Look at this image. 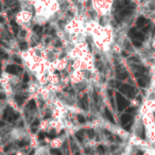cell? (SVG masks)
Returning a JSON list of instances; mask_svg holds the SVG:
<instances>
[{
    "label": "cell",
    "instance_id": "f1b7e54d",
    "mask_svg": "<svg viewBox=\"0 0 155 155\" xmlns=\"http://www.w3.org/2000/svg\"><path fill=\"white\" fill-rule=\"evenodd\" d=\"M135 110H136L135 107H129V108H127V114H130V113L135 112Z\"/></svg>",
    "mask_w": 155,
    "mask_h": 155
},
{
    "label": "cell",
    "instance_id": "ba28073f",
    "mask_svg": "<svg viewBox=\"0 0 155 155\" xmlns=\"http://www.w3.org/2000/svg\"><path fill=\"white\" fill-rule=\"evenodd\" d=\"M80 103H81V107H82L83 110H86L87 108H88V97H87V95L83 96Z\"/></svg>",
    "mask_w": 155,
    "mask_h": 155
},
{
    "label": "cell",
    "instance_id": "7402d4cb",
    "mask_svg": "<svg viewBox=\"0 0 155 155\" xmlns=\"http://www.w3.org/2000/svg\"><path fill=\"white\" fill-rule=\"evenodd\" d=\"M78 120H79V122L80 123H85V118L84 116H82V115H78Z\"/></svg>",
    "mask_w": 155,
    "mask_h": 155
},
{
    "label": "cell",
    "instance_id": "7dc6e473",
    "mask_svg": "<svg viewBox=\"0 0 155 155\" xmlns=\"http://www.w3.org/2000/svg\"><path fill=\"white\" fill-rule=\"evenodd\" d=\"M0 73H1V68H0Z\"/></svg>",
    "mask_w": 155,
    "mask_h": 155
},
{
    "label": "cell",
    "instance_id": "e575fe53",
    "mask_svg": "<svg viewBox=\"0 0 155 155\" xmlns=\"http://www.w3.org/2000/svg\"><path fill=\"white\" fill-rule=\"evenodd\" d=\"M107 93H108V96H110V97L112 98V97H113V91H110H110H108Z\"/></svg>",
    "mask_w": 155,
    "mask_h": 155
},
{
    "label": "cell",
    "instance_id": "7c38bea8",
    "mask_svg": "<svg viewBox=\"0 0 155 155\" xmlns=\"http://www.w3.org/2000/svg\"><path fill=\"white\" fill-rule=\"evenodd\" d=\"M25 100H26V97H25V96H19V95L15 96V101L17 102L19 105H21V104L24 103Z\"/></svg>",
    "mask_w": 155,
    "mask_h": 155
},
{
    "label": "cell",
    "instance_id": "ab89813d",
    "mask_svg": "<svg viewBox=\"0 0 155 155\" xmlns=\"http://www.w3.org/2000/svg\"><path fill=\"white\" fill-rule=\"evenodd\" d=\"M85 152H86V153H89V152H91V150H89V149H85Z\"/></svg>",
    "mask_w": 155,
    "mask_h": 155
},
{
    "label": "cell",
    "instance_id": "277c9868",
    "mask_svg": "<svg viewBox=\"0 0 155 155\" xmlns=\"http://www.w3.org/2000/svg\"><path fill=\"white\" fill-rule=\"evenodd\" d=\"M129 35L131 37H133L134 39H137V41H144V35L140 32H137V30H136L135 28H132L131 30L129 31Z\"/></svg>",
    "mask_w": 155,
    "mask_h": 155
},
{
    "label": "cell",
    "instance_id": "4dcf8cb0",
    "mask_svg": "<svg viewBox=\"0 0 155 155\" xmlns=\"http://www.w3.org/2000/svg\"><path fill=\"white\" fill-rule=\"evenodd\" d=\"M104 134H105V135H107V136H110V137L112 136V134H110V132L107 131V130H104Z\"/></svg>",
    "mask_w": 155,
    "mask_h": 155
},
{
    "label": "cell",
    "instance_id": "e0dca14e",
    "mask_svg": "<svg viewBox=\"0 0 155 155\" xmlns=\"http://www.w3.org/2000/svg\"><path fill=\"white\" fill-rule=\"evenodd\" d=\"M50 153H51L52 155H62L61 151L58 150V149H51V150H50Z\"/></svg>",
    "mask_w": 155,
    "mask_h": 155
},
{
    "label": "cell",
    "instance_id": "4316f807",
    "mask_svg": "<svg viewBox=\"0 0 155 155\" xmlns=\"http://www.w3.org/2000/svg\"><path fill=\"white\" fill-rule=\"evenodd\" d=\"M149 29H150V26H149V25H148V26H146V27L143 26V28H142V32H144V33L148 32Z\"/></svg>",
    "mask_w": 155,
    "mask_h": 155
},
{
    "label": "cell",
    "instance_id": "2e32d148",
    "mask_svg": "<svg viewBox=\"0 0 155 155\" xmlns=\"http://www.w3.org/2000/svg\"><path fill=\"white\" fill-rule=\"evenodd\" d=\"M29 144V141H27V140H21V141L18 142V147L19 148H24V147L28 146Z\"/></svg>",
    "mask_w": 155,
    "mask_h": 155
},
{
    "label": "cell",
    "instance_id": "484cf974",
    "mask_svg": "<svg viewBox=\"0 0 155 155\" xmlns=\"http://www.w3.org/2000/svg\"><path fill=\"white\" fill-rule=\"evenodd\" d=\"M96 66H97L98 68H99V70H100V71H102V70H103V66H102V64H101V63H99V62H98V63H96Z\"/></svg>",
    "mask_w": 155,
    "mask_h": 155
},
{
    "label": "cell",
    "instance_id": "cb8c5ba5",
    "mask_svg": "<svg viewBox=\"0 0 155 155\" xmlns=\"http://www.w3.org/2000/svg\"><path fill=\"white\" fill-rule=\"evenodd\" d=\"M97 149H98V151H99V152L101 153V154H103V153H105V148H104L103 146H99Z\"/></svg>",
    "mask_w": 155,
    "mask_h": 155
},
{
    "label": "cell",
    "instance_id": "5b68a950",
    "mask_svg": "<svg viewBox=\"0 0 155 155\" xmlns=\"http://www.w3.org/2000/svg\"><path fill=\"white\" fill-rule=\"evenodd\" d=\"M5 70H7V72L11 73V74H17L19 71L22 70V68L20 66H16V65H8Z\"/></svg>",
    "mask_w": 155,
    "mask_h": 155
},
{
    "label": "cell",
    "instance_id": "7a4b0ae2",
    "mask_svg": "<svg viewBox=\"0 0 155 155\" xmlns=\"http://www.w3.org/2000/svg\"><path fill=\"white\" fill-rule=\"evenodd\" d=\"M116 100H117V107H118L119 112H122V110H124V108H127V105H129V101L123 97L121 93L116 94Z\"/></svg>",
    "mask_w": 155,
    "mask_h": 155
},
{
    "label": "cell",
    "instance_id": "d6a6232c",
    "mask_svg": "<svg viewBox=\"0 0 155 155\" xmlns=\"http://www.w3.org/2000/svg\"><path fill=\"white\" fill-rule=\"evenodd\" d=\"M5 98V94H0V100H3Z\"/></svg>",
    "mask_w": 155,
    "mask_h": 155
},
{
    "label": "cell",
    "instance_id": "836d02e7",
    "mask_svg": "<svg viewBox=\"0 0 155 155\" xmlns=\"http://www.w3.org/2000/svg\"><path fill=\"white\" fill-rule=\"evenodd\" d=\"M94 98H95V101H98V96L96 95V91H94Z\"/></svg>",
    "mask_w": 155,
    "mask_h": 155
},
{
    "label": "cell",
    "instance_id": "4fadbf2b",
    "mask_svg": "<svg viewBox=\"0 0 155 155\" xmlns=\"http://www.w3.org/2000/svg\"><path fill=\"white\" fill-rule=\"evenodd\" d=\"M39 125V120H35L34 122L32 123V125H31V129H32V132L33 133H35L36 132V129H37V127Z\"/></svg>",
    "mask_w": 155,
    "mask_h": 155
},
{
    "label": "cell",
    "instance_id": "d4e9b609",
    "mask_svg": "<svg viewBox=\"0 0 155 155\" xmlns=\"http://www.w3.org/2000/svg\"><path fill=\"white\" fill-rule=\"evenodd\" d=\"M130 62H136V63H139V58H136V56H132V58H129Z\"/></svg>",
    "mask_w": 155,
    "mask_h": 155
},
{
    "label": "cell",
    "instance_id": "30bf717a",
    "mask_svg": "<svg viewBox=\"0 0 155 155\" xmlns=\"http://www.w3.org/2000/svg\"><path fill=\"white\" fill-rule=\"evenodd\" d=\"M147 83H148V79H147L146 77H140L139 79H138V85L141 87H144L147 85Z\"/></svg>",
    "mask_w": 155,
    "mask_h": 155
},
{
    "label": "cell",
    "instance_id": "1f68e13d",
    "mask_svg": "<svg viewBox=\"0 0 155 155\" xmlns=\"http://www.w3.org/2000/svg\"><path fill=\"white\" fill-rule=\"evenodd\" d=\"M49 136H50V137H54V136H55V132H54V131H52L51 133L49 134Z\"/></svg>",
    "mask_w": 155,
    "mask_h": 155
},
{
    "label": "cell",
    "instance_id": "ac0fdd59",
    "mask_svg": "<svg viewBox=\"0 0 155 155\" xmlns=\"http://www.w3.org/2000/svg\"><path fill=\"white\" fill-rule=\"evenodd\" d=\"M133 45L135 46L136 48H140L141 47V41H137V39H133Z\"/></svg>",
    "mask_w": 155,
    "mask_h": 155
},
{
    "label": "cell",
    "instance_id": "52a82bcc",
    "mask_svg": "<svg viewBox=\"0 0 155 155\" xmlns=\"http://www.w3.org/2000/svg\"><path fill=\"white\" fill-rule=\"evenodd\" d=\"M132 116L130 114H123L122 116H121V118H120V121H121V124L124 127V125H127V124H130V123H132L131 121H132Z\"/></svg>",
    "mask_w": 155,
    "mask_h": 155
},
{
    "label": "cell",
    "instance_id": "44dd1931",
    "mask_svg": "<svg viewBox=\"0 0 155 155\" xmlns=\"http://www.w3.org/2000/svg\"><path fill=\"white\" fill-rule=\"evenodd\" d=\"M87 134H88L89 138H94L95 137V131L94 130H87Z\"/></svg>",
    "mask_w": 155,
    "mask_h": 155
},
{
    "label": "cell",
    "instance_id": "d590c367",
    "mask_svg": "<svg viewBox=\"0 0 155 155\" xmlns=\"http://www.w3.org/2000/svg\"><path fill=\"white\" fill-rule=\"evenodd\" d=\"M44 136H45V134H44V133H41V134H39V139H43Z\"/></svg>",
    "mask_w": 155,
    "mask_h": 155
},
{
    "label": "cell",
    "instance_id": "7bdbcfd3",
    "mask_svg": "<svg viewBox=\"0 0 155 155\" xmlns=\"http://www.w3.org/2000/svg\"><path fill=\"white\" fill-rule=\"evenodd\" d=\"M153 34H155V28L153 29Z\"/></svg>",
    "mask_w": 155,
    "mask_h": 155
},
{
    "label": "cell",
    "instance_id": "f546056e",
    "mask_svg": "<svg viewBox=\"0 0 155 155\" xmlns=\"http://www.w3.org/2000/svg\"><path fill=\"white\" fill-rule=\"evenodd\" d=\"M13 60L15 61V62L19 63V64H20V63H21V60H20V58H18V56H14V58H13Z\"/></svg>",
    "mask_w": 155,
    "mask_h": 155
},
{
    "label": "cell",
    "instance_id": "ee69618b",
    "mask_svg": "<svg viewBox=\"0 0 155 155\" xmlns=\"http://www.w3.org/2000/svg\"><path fill=\"white\" fill-rule=\"evenodd\" d=\"M75 155H81V154L79 152H77V153H75Z\"/></svg>",
    "mask_w": 155,
    "mask_h": 155
},
{
    "label": "cell",
    "instance_id": "5bb4252c",
    "mask_svg": "<svg viewBox=\"0 0 155 155\" xmlns=\"http://www.w3.org/2000/svg\"><path fill=\"white\" fill-rule=\"evenodd\" d=\"M11 26H12V28H13V31L15 33H17L18 32V30H19V28H18V25L15 22V20H11Z\"/></svg>",
    "mask_w": 155,
    "mask_h": 155
},
{
    "label": "cell",
    "instance_id": "60d3db41",
    "mask_svg": "<svg viewBox=\"0 0 155 155\" xmlns=\"http://www.w3.org/2000/svg\"><path fill=\"white\" fill-rule=\"evenodd\" d=\"M3 21H5V19L2 17H0V22H3Z\"/></svg>",
    "mask_w": 155,
    "mask_h": 155
},
{
    "label": "cell",
    "instance_id": "603a6c76",
    "mask_svg": "<svg viewBox=\"0 0 155 155\" xmlns=\"http://www.w3.org/2000/svg\"><path fill=\"white\" fill-rule=\"evenodd\" d=\"M19 47L21 50H26L27 48H28V45H27V43H25V41H21V43L19 44Z\"/></svg>",
    "mask_w": 155,
    "mask_h": 155
},
{
    "label": "cell",
    "instance_id": "c3c4849f",
    "mask_svg": "<svg viewBox=\"0 0 155 155\" xmlns=\"http://www.w3.org/2000/svg\"><path fill=\"white\" fill-rule=\"evenodd\" d=\"M10 155H13V154H10Z\"/></svg>",
    "mask_w": 155,
    "mask_h": 155
},
{
    "label": "cell",
    "instance_id": "9a60e30c",
    "mask_svg": "<svg viewBox=\"0 0 155 155\" xmlns=\"http://www.w3.org/2000/svg\"><path fill=\"white\" fill-rule=\"evenodd\" d=\"M75 137H77V139L79 140L80 142L83 141V132L80 131V132H77L75 133Z\"/></svg>",
    "mask_w": 155,
    "mask_h": 155
},
{
    "label": "cell",
    "instance_id": "8fae6325",
    "mask_svg": "<svg viewBox=\"0 0 155 155\" xmlns=\"http://www.w3.org/2000/svg\"><path fill=\"white\" fill-rule=\"evenodd\" d=\"M136 24H137L138 27H143L144 25L147 24V19L143 17V16H140V17L137 19V22H136Z\"/></svg>",
    "mask_w": 155,
    "mask_h": 155
},
{
    "label": "cell",
    "instance_id": "9c48e42d",
    "mask_svg": "<svg viewBox=\"0 0 155 155\" xmlns=\"http://www.w3.org/2000/svg\"><path fill=\"white\" fill-rule=\"evenodd\" d=\"M104 114H105V117L108 119V120L110 121V122H112V123H115L114 117H113L112 113L110 112V110H108V108H105V110H104Z\"/></svg>",
    "mask_w": 155,
    "mask_h": 155
},
{
    "label": "cell",
    "instance_id": "b9f144b4",
    "mask_svg": "<svg viewBox=\"0 0 155 155\" xmlns=\"http://www.w3.org/2000/svg\"><path fill=\"white\" fill-rule=\"evenodd\" d=\"M5 1H7L8 3H10V2H12V1H13V0H5Z\"/></svg>",
    "mask_w": 155,
    "mask_h": 155
},
{
    "label": "cell",
    "instance_id": "ffe728a7",
    "mask_svg": "<svg viewBox=\"0 0 155 155\" xmlns=\"http://www.w3.org/2000/svg\"><path fill=\"white\" fill-rule=\"evenodd\" d=\"M28 106H29V108H30V110H34V108L36 107V106H35V101H34V100H31V101L29 102Z\"/></svg>",
    "mask_w": 155,
    "mask_h": 155
},
{
    "label": "cell",
    "instance_id": "3957f363",
    "mask_svg": "<svg viewBox=\"0 0 155 155\" xmlns=\"http://www.w3.org/2000/svg\"><path fill=\"white\" fill-rule=\"evenodd\" d=\"M119 91L122 95H127V97L133 98L135 96V89L129 84H122L119 86Z\"/></svg>",
    "mask_w": 155,
    "mask_h": 155
},
{
    "label": "cell",
    "instance_id": "6da1fadb",
    "mask_svg": "<svg viewBox=\"0 0 155 155\" xmlns=\"http://www.w3.org/2000/svg\"><path fill=\"white\" fill-rule=\"evenodd\" d=\"M18 117H19V115H18L17 113L14 112L11 107H7L5 110V113H3V119L9 121V122H14L15 120H17Z\"/></svg>",
    "mask_w": 155,
    "mask_h": 155
},
{
    "label": "cell",
    "instance_id": "bcb514c9",
    "mask_svg": "<svg viewBox=\"0 0 155 155\" xmlns=\"http://www.w3.org/2000/svg\"><path fill=\"white\" fill-rule=\"evenodd\" d=\"M0 11H1V3H0Z\"/></svg>",
    "mask_w": 155,
    "mask_h": 155
},
{
    "label": "cell",
    "instance_id": "f6af8a7d",
    "mask_svg": "<svg viewBox=\"0 0 155 155\" xmlns=\"http://www.w3.org/2000/svg\"><path fill=\"white\" fill-rule=\"evenodd\" d=\"M138 155H142V152H139L138 153Z\"/></svg>",
    "mask_w": 155,
    "mask_h": 155
},
{
    "label": "cell",
    "instance_id": "d6986e66",
    "mask_svg": "<svg viewBox=\"0 0 155 155\" xmlns=\"http://www.w3.org/2000/svg\"><path fill=\"white\" fill-rule=\"evenodd\" d=\"M33 30H34V32H36V33H38V34H41V31H43V29H41V26H34Z\"/></svg>",
    "mask_w": 155,
    "mask_h": 155
},
{
    "label": "cell",
    "instance_id": "8992f818",
    "mask_svg": "<svg viewBox=\"0 0 155 155\" xmlns=\"http://www.w3.org/2000/svg\"><path fill=\"white\" fill-rule=\"evenodd\" d=\"M127 77H129V73L124 69L121 68L120 66L117 67V78H118V80H125V79H127Z\"/></svg>",
    "mask_w": 155,
    "mask_h": 155
},
{
    "label": "cell",
    "instance_id": "74e56055",
    "mask_svg": "<svg viewBox=\"0 0 155 155\" xmlns=\"http://www.w3.org/2000/svg\"><path fill=\"white\" fill-rule=\"evenodd\" d=\"M10 148H11V144H9V146H7V147H5V151H8V150H9V149H10Z\"/></svg>",
    "mask_w": 155,
    "mask_h": 155
},
{
    "label": "cell",
    "instance_id": "f35d334b",
    "mask_svg": "<svg viewBox=\"0 0 155 155\" xmlns=\"http://www.w3.org/2000/svg\"><path fill=\"white\" fill-rule=\"evenodd\" d=\"M60 46H61V43L60 41H58V43H56V47H60Z\"/></svg>",
    "mask_w": 155,
    "mask_h": 155
},
{
    "label": "cell",
    "instance_id": "8d00e7d4",
    "mask_svg": "<svg viewBox=\"0 0 155 155\" xmlns=\"http://www.w3.org/2000/svg\"><path fill=\"white\" fill-rule=\"evenodd\" d=\"M116 149H117V146H112V147H110V150H116Z\"/></svg>",
    "mask_w": 155,
    "mask_h": 155
},
{
    "label": "cell",
    "instance_id": "83f0119b",
    "mask_svg": "<svg viewBox=\"0 0 155 155\" xmlns=\"http://www.w3.org/2000/svg\"><path fill=\"white\" fill-rule=\"evenodd\" d=\"M29 81V75H28V73H25V75H24V82H28Z\"/></svg>",
    "mask_w": 155,
    "mask_h": 155
}]
</instances>
